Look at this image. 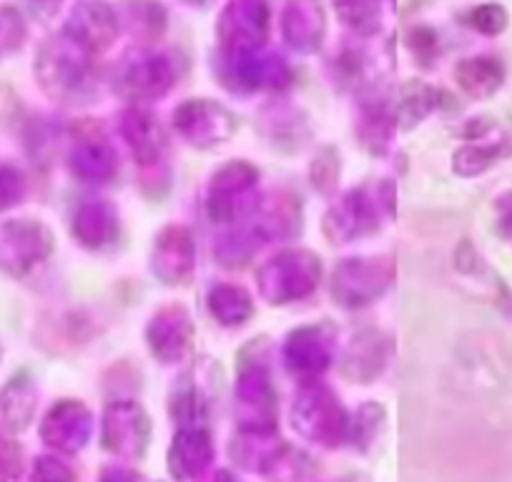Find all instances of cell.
Instances as JSON below:
<instances>
[{
	"label": "cell",
	"mask_w": 512,
	"mask_h": 482,
	"mask_svg": "<svg viewBox=\"0 0 512 482\" xmlns=\"http://www.w3.org/2000/svg\"><path fill=\"white\" fill-rule=\"evenodd\" d=\"M502 201H505V224H507V231H512V194H507L505 196V199H502Z\"/></svg>",
	"instance_id": "6da1fadb"
}]
</instances>
